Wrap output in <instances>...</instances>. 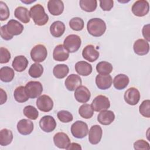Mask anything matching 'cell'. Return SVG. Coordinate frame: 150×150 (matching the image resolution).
I'll use <instances>...</instances> for the list:
<instances>
[{
	"mask_svg": "<svg viewBox=\"0 0 150 150\" xmlns=\"http://www.w3.org/2000/svg\"><path fill=\"white\" fill-rule=\"evenodd\" d=\"M54 145L60 149H67L70 144V139L69 136L63 132L56 133L53 137Z\"/></svg>",
	"mask_w": 150,
	"mask_h": 150,
	"instance_id": "14",
	"label": "cell"
},
{
	"mask_svg": "<svg viewBox=\"0 0 150 150\" xmlns=\"http://www.w3.org/2000/svg\"><path fill=\"white\" fill-rule=\"evenodd\" d=\"M39 126L43 131L50 132L56 128V122L52 116L45 115L40 120Z\"/></svg>",
	"mask_w": 150,
	"mask_h": 150,
	"instance_id": "11",
	"label": "cell"
},
{
	"mask_svg": "<svg viewBox=\"0 0 150 150\" xmlns=\"http://www.w3.org/2000/svg\"><path fill=\"white\" fill-rule=\"evenodd\" d=\"M13 96L15 100L18 103H24L29 100V96H28L25 87L21 86L16 87L13 93Z\"/></svg>",
	"mask_w": 150,
	"mask_h": 150,
	"instance_id": "31",
	"label": "cell"
},
{
	"mask_svg": "<svg viewBox=\"0 0 150 150\" xmlns=\"http://www.w3.org/2000/svg\"><path fill=\"white\" fill-rule=\"evenodd\" d=\"M142 35L144 36V38L146 39V40L147 42H149L150 40V38H149V25L147 24L146 25H144L142 30Z\"/></svg>",
	"mask_w": 150,
	"mask_h": 150,
	"instance_id": "46",
	"label": "cell"
},
{
	"mask_svg": "<svg viewBox=\"0 0 150 150\" xmlns=\"http://www.w3.org/2000/svg\"><path fill=\"white\" fill-rule=\"evenodd\" d=\"M112 69V64L106 61L100 62L96 66V70L99 74H110Z\"/></svg>",
	"mask_w": 150,
	"mask_h": 150,
	"instance_id": "35",
	"label": "cell"
},
{
	"mask_svg": "<svg viewBox=\"0 0 150 150\" xmlns=\"http://www.w3.org/2000/svg\"><path fill=\"white\" fill-rule=\"evenodd\" d=\"M131 11L135 16L138 17L144 16L149 12V3L147 1L145 0L137 1L132 5Z\"/></svg>",
	"mask_w": 150,
	"mask_h": 150,
	"instance_id": "6",
	"label": "cell"
},
{
	"mask_svg": "<svg viewBox=\"0 0 150 150\" xmlns=\"http://www.w3.org/2000/svg\"><path fill=\"white\" fill-rule=\"evenodd\" d=\"M139 113L146 118L150 117V101L145 100L142 102L139 107Z\"/></svg>",
	"mask_w": 150,
	"mask_h": 150,
	"instance_id": "39",
	"label": "cell"
},
{
	"mask_svg": "<svg viewBox=\"0 0 150 150\" xmlns=\"http://www.w3.org/2000/svg\"><path fill=\"white\" fill-rule=\"evenodd\" d=\"M92 66L85 61H80L76 63V71L81 76H87L92 72Z\"/></svg>",
	"mask_w": 150,
	"mask_h": 150,
	"instance_id": "25",
	"label": "cell"
},
{
	"mask_svg": "<svg viewBox=\"0 0 150 150\" xmlns=\"http://www.w3.org/2000/svg\"><path fill=\"white\" fill-rule=\"evenodd\" d=\"M69 67L64 64H59L56 65L53 69V73L57 79H63L69 73Z\"/></svg>",
	"mask_w": 150,
	"mask_h": 150,
	"instance_id": "30",
	"label": "cell"
},
{
	"mask_svg": "<svg viewBox=\"0 0 150 150\" xmlns=\"http://www.w3.org/2000/svg\"><path fill=\"white\" fill-rule=\"evenodd\" d=\"M69 26L71 29L75 31L81 30L84 28L83 20L79 17H74L69 21Z\"/></svg>",
	"mask_w": 150,
	"mask_h": 150,
	"instance_id": "38",
	"label": "cell"
},
{
	"mask_svg": "<svg viewBox=\"0 0 150 150\" xmlns=\"http://www.w3.org/2000/svg\"><path fill=\"white\" fill-rule=\"evenodd\" d=\"M133 49L135 53L139 56H144L148 53L149 51V45L146 40L139 39L134 42Z\"/></svg>",
	"mask_w": 150,
	"mask_h": 150,
	"instance_id": "15",
	"label": "cell"
},
{
	"mask_svg": "<svg viewBox=\"0 0 150 150\" xmlns=\"http://www.w3.org/2000/svg\"><path fill=\"white\" fill-rule=\"evenodd\" d=\"M81 44V40L79 36L74 34L68 35L64 40L63 46L69 53L77 52Z\"/></svg>",
	"mask_w": 150,
	"mask_h": 150,
	"instance_id": "3",
	"label": "cell"
},
{
	"mask_svg": "<svg viewBox=\"0 0 150 150\" xmlns=\"http://www.w3.org/2000/svg\"><path fill=\"white\" fill-rule=\"evenodd\" d=\"M13 139V134L8 129L4 128L0 131V145L6 146L10 144Z\"/></svg>",
	"mask_w": 150,
	"mask_h": 150,
	"instance_id": "32",
	"label": "cell"
},
{
	"mask_svg": "<svg viewBox=\"0 0 150 150\" xmlns=\"http://www.w3.org/2000/svg\"><path fill=\"white\" fill-rule=\"evenodd\" d=\"M23 114L29 119L35 120L39 116V112L38 110L32 105L26 106L23 110Z\"/></svg>",
	"mask_w": 150,
	"mask_h": 150,
	"instance_id": "37",
	"label": "cell"
},
{
	"mask_svg": "<svg viewBox=\"0 0 150 150\" xmlns=\"http://www.w3.org/2000/svg\"><path fill=\"white\" fill-rule=\"evenodd\" d=\"M57 116L61 122L64 123L71 122L73 120V117L71 113L66 110L59 111L57 114Z\"/></svg>",
	"mask_w": 150,
	"mask_h": 150,
	"instance_id": "40",
	"label": "cell"
},
{
	"mask_svg": "<svg viewBox=\"0 0 150 150\" xmlns=\"http://www.w3.org/2000/svg\"><path fill=\"white\" fill-rule=\"evenodd\" d=\"M43 73V67L38 63L32 64L29 69V74L33 78L40 77L42 75Z\"/></svg>",
	"mask_w": 150,
	"mask_h": 150,
	"instance_id": "36",
	"label": "cell"
},
{
	"mask_svg": "<svg viewBox=\"0 0 150 150\" xmlns=\"http://www.w3.org/2000/svg\"><path fill=\"white\" fill-rule=\"evenodd\" d=\"M30 57L33 61L39 63L43 62L47 55V49L43 45H35L30 51Z\"/></svg>",
	"mask_w": 150,
	"mask_h": 150,
	"instance_id": "7",
	"label": "cell"
},
{
	"mask_svg": "<svg viewBox=\"0 0 150 150\" xmlns=\"http://www.w3.org/2000/svg\"><path fill=\"white\" fill-rule=\"evenodd\" d=\"M129 82V77L124 74L117 75L113 80L114 87L117 90H123L128 85Z\"/></svg>",
	"mask_w": 150,
	"mask_h": 150,
	"instance_id": "28",
	"label": "cell"
},
{
	"mask_svg": "<svg viewBox=\"0 0 150 150\" xmlns=\"http://www.w3.org/2000/svg\"><path fill=\"white\" fill-rule=\"evenodd\" d=\"M9 16V10L7 5L3 1H0V20L4 21Z\"/></svg>",
	"mask_w": 150,
	"mask_h": 150,
	"instance_id": "41",
	"label": "cell"
},
{
	"mask_svg": "<svg viewBox=\"0 0 150 150\" xmlns=\"http://www.w3.org/2000/svg\"><path fill=\"white\" fill-rule=\"evenodd\" d=\"M79 4L82 10L87 12H91L96 9L97 1L96 0H80Z\"/></svg>",
	"mask_w": 150,
	"mask_h": 150,
	"instance_id": "33",
	"label": "cell"
},
{
	"mask_svg": "<svg viewBox=\"0 0 150 150\" xmlns=\"http://www.w3.org/2000/svg\"><path fill=\"white\" fill-rule=\"evenodd\" d=\"M7 30L12 36L20 35L23 30L24 27L22 23L15 19H11L6 24Z\"/></svg>",
	"mask_w": 150,
	"mask_h": 150,
	"instance_id": "21",
	"label": "cell"
},
{
	"mask_svg": "<svg viewBox=\"0 0 150 150\" xmlns=\"http://www.w3.org/2000/svg\"><path fill=\"white\" fill-rule=\"evenodd\" d=\"M91 106L95 111L100 112L110 108V101L106 96L99 95L94 98L91 103Z\"/></svg>",
	"mask_w": 150,
	"mask_h": 150,
	"instance_id": "8",
	"label": "cell"
},
{
	"mask_svg": "<svg viewBox=\"0 0 150 150\" xmlns=\"http://www.w3.org/2000/svg\"><path fill=\"white\" fill-rule=\"evenodd\" d=\"M114 4V1L112 0H101L100 1V6L101 8L105 11H110Z\"/></svg>",
	"mask_w": 150,
	"mask_h": 150,
	"instance_id": "44",
	"label": "cell"
},
{
	"mask_svg": "<svg viewBox=\"0 0 150 150\" xmlns=\"http://www.w3.org/2000/svg\"><path fill=\"white\" fill-rule=\"evenodd\" d=\"M0 63L1 64L8 63L11 59V53L5 47H1L0 48Z\"/></svg>",
	"mask_w": 150,
	"mask_h": 150,
	"instance_id": "42",
	"label": "cell"
},
{
	"mask_svg": "<svg viewBox=\"0 0 150 150\" xmlns=\"http://www.w3.org/2000/svg\"><path fill=\"white\" fill-rule=\"evenodd\" d=\"M103 130L98 125H93L88 132V141L93 145L98 144L102 138Z\"/></svg>",
	"mask_w": 150,
	"mask_h": 150,
	"instance_id": "13",
	"label": "cell"
},
{
	"mask_svg": "<svg viewBox=\"0 0 150 150\" xmlns=\"http://www.w3.org/2000/svg\"><path fill=\"white\" fill-rule=\"evenodd\" d=\"M1 36L5 40H9L13 38V36L10 35L7 30L6 25L2 26L1 28Z\"/></svg>",
	"mask_w": 150,
	"mask_h": 150,
	"instance_id": "45",
	"label": "cell"
},
{
	"mask_svg": "<svg viewBox=\"0 0 150 150\" xmlns=\"http://www.w3.org/2000/svg\"><path fill=\"white\" fill-rule=\"evenodd\" d=\"M29 13L34 23L38 26H43L49 21V16L46 13L44 7L39 4L32 6Z\"/></svg>",
	"mask_w": 150,
	"mask_h": 150,
	"instance_id": "1",
	"label": "cell"
},
{
	"mask_svg": "<svg viewBox=\"0 0 150 150\" xmlns=\"http://www.w3.org/2000/svg\"><path fill=\"white\" fill-rule=\"evenodd\" d=\"M53 57L56 61L64 62L69 58V52L64 48L63 45H58L53 50Z\"/></svg>",
	"mask_w": 150,
	"mask_h": 150,
	"instance_id": "22",
	"label": "cell"
},
{
	"mask_svg": "<svg viewBox=\"0 0 150 150\" xmlns=\"http://www.w3.org/2000/svg\"><path fill=\"white\" fill-rule=\"evenodd\" d=\"M115 119L114 113L110 110H104L100 111L97 116V120L100 124L104 125L111 124Z\"/></svg>",
	"mask_w": 150,
	"mask_h": 150,
	"instance_id": "23",
	"label": "cell"
},
{
	"mask_svg": "<svg viewBox=\"0 0 150 150\" xmlns=\"http://www.w3.org/2000/svg\"><path fill=\"white\" fill-rule=\"evenodd\" d=\"M79 113L80 115L85 119L91 118L94 114V110L88 104H83L79 108Z\"/></svg>",
	"mask_w": 150,
	"mask_h": 150,
	"instance_id": "34",
	"label": "cell"
},
{
	"mask_svg": "<svg viewBox=\"0 0 150 150\" xmlns=\"http://www.w3.org/2000/svg\"><path fill=\"white\" fill-rule=\"evenodd\" d=\"M99 52H98L93 45H87L82 51L83 57L90 62H94L99 57Z\"/></svg>",
	"mask_w": 150,
	"mask_h": 150,
	"instance_id": "17",
	"label": "cell"
},
{
	"mask_svg": "<svg viewBox=\"0 0 150 150\" xmlns=\"http://www.w3.org/2000/svg\"><path fill=\"white\" fill-rule=\"evenodd\" d=\"M28 60L26 57L24 56L20 55L16 56L12 63V66L15 70L18 72H22L24 71L28 65Z\"/></svg>",
	"mask_w": 150,
	"mask_h": 150,
	"instance_id": "24",
	"label": "cell"
},
{
	"mask_svg": "<svg viewBox=\"0 0 150 150\" xmlns=\"http://www.w3.org/2000/svg\"><path fill=\"white\" fill-rule=\"evenodd\" d=\"M26 92L30 98H35L40 96L43 91L42 84L37 81H30L25 86Z\"/></svg>",
	"mask_w": 150,
	"mask_h": 150,
	"instance_id": "5",
	"label": "cell"
},
{
	"mask_svg": "<svg viewBox=\"0 0 150 150\" xmlns=\"http://www.w3.org/2000/svg\"><path fill=\"white\" fill-rule=\"evenodd\" d=\"M0 93H1L0 94V98H1L0 104H3L7 100V95L6 92L2 88H0Z\"/></svg>",
	"mask_w": 150,
	"mask_h": 150,
	"instance_id": "47",
	"label": "cell"
},
{
	"mask_svg": "<svg viewBox=\"0 0 150 150\" xmlns=\"http://www.w3.org/2000/svg\"><path fill=\"white\" fill-rule=\"evenodd\" d=\"M36 106L41 111L49 112L53 107V101L49 96L42 95L37 98Z\"/></svg>",
	"mask_w": 150,
	"mask_h": 150,
	"instance_id": "9",
	"label": "cell"
},
{
	"mask_svg": "<svg viewBox=\"0 0 150 150\" xmlns=\"http://www.w3.org/2000/svg\"><path fill=\"white\" fill-rule=\"evenodd\" d=\"M124 98L128 104L135 105L139 101L140 93L137 88L133 87H130L125 92Z\"/></svg>",
	"mask_w": 150,
	"mask_h": 150,
	"instance_id": "10",
	"label": "cell"
},
{
	"mask_svg": "<svg viewBox=\"0 0 150 150\" xmlns=\"http://www.w3.org/2000/svg\"><path fill=\"white\" fill-rule=\"evenodd\" d=\"M65 29L66 28L64 23L60 21H57L53 22L50 25V32L53 37L59 38L63 35Z\"/></svg>",
	"mask_w": 150,
	"mask_h": 150,
	"instance_id": "26",
	"label": "cell"
},
{
	"mask_svg": "<svg viewBox=\"0 0 150 150\" xmlns=\"http://www.w3.org/2000/svg\"><path fill=\"white\" fill-rule=\"evenodd\" d=\"M112 83V79L109 74H99L96 77V84L101 90L109 88Z\"/></svg>",
	"mask_w": 150,
	"mask_h": 150,
	"instance_id": "12",
	"label": "cell"
},
{
	"mask_svg": "<svg viewBox=\"0 0 150 150\" xmlns=\"http://www.w3.org/2000/svg\"><path fill=\"white\" fill-rule=\"evenodd\" d=\"M87 124L82 121H76L71 126V132L73 137L81 139L84 138L88 134Z\"/></svg>",
	"mask_w": 150,
	"mask_h": 150,
	"instance_id": "4",
	"label": "cell"
},
{
	"mask_svg": "<svg viewBox=\"0 0 150 150\" xmlns=\"http://www.w3.org/2000/svg\"><path fill=\"white\" fill-rule=\"evenodd\" d=\"M67 150H74V149H78V150H81V147L80 146V144H77V143H70V144L69 145V146L67 147V148L66 149Z\"/></svg>",
	"mask_w": 150,
	"mask_h": 150,
	"instance_id": "48",
	"label": "cell"
},
{
	"mask_svg": "<svg viewBox=\"0 0 150 150\" xmlns=\"http://www.w3.org/2000/svg\"><path fill=\"white\" fill-rule=\"evenodd\" d=\"M134 148L135 149H150V146L149 143L144 140V139H139L135 141L134 143Z\"/></svg>",
	"mask_w": 150,
	"mask_h": 150,
	"instance_id": "43",
	"label": "cell"
},
{
	"mask_svg": "<svg viewBox=\"0 0 150 150\" xmlns=\"http://www.w3.org/2000/svg\"><path fill=\"white\" fill-rule=\"evenodd\" d=\"M21 2H23V3H25V4H30L31 2H35V1H32L31 2H29V1H21Z\"/></svg>",
	"mask_w": 150,
	"mask_h": 150,
	"instance_id": "49",
	"label": "cell"
},
{
	"mask_svg": "<svg viewBox=\"0 0 150 150\" xmlns=\"http://www.w3.org/2000/svg\"><path fill=\"white\" fill-rule=\"evenodd\" d=\"M15 76L14 70L10 67L5 66L0 69V79L6 83L11 81Z\"/></svg>",
	"mask_w": 150,
	"mask_h": 150,
	"instance_id": "29",
	"label": "cell"
},
{
	"mask_svg": "<svg viewBox=\"0 0 150 150\" xmlns=\"http://www.w3.org/2000/svg\"><path fill=\"white\" fill-rule=\"evenodd\" d=\"M82 83L81 77L76 74H70L65 80L64 84L69 91H74L77 87L81 86Z\"/></svg>",
	"mask_w": 150,
	"mask_h": 150,
	"instance_id": "19",
	"label": "cell"
},
{
	"mask_svg": "<svg viewBox=\"0 0 150 150\" xmlns=\"http://www.w3.org/2000/svg\"><path fill=\"white\" fill-rule=\"evenodd\" d=\"M91 94L89 90L84 86L77 87L74 91V97L76 100L80 103H86L89 101Z\"/></svg>",
	"mask_w": 150,
	"mask_h": 150,
	"instance_id": "16",
	"label": "cell"
},
{
	"mask_svg": "<svg viewBox=\"0 0 150 150\" xmlns=\"http://www.w3.org/2000/svg\"><path fill=\"white\" fill-rule=\"evenodd\" d=\"M87 29L91 35L94 37H100L105 33L106 24L100 18H92L87 22Z\"/></svg>",
	"mask_w": 150,
	"mask_h": 150,
	"instance_id": "2",
	"label": "cell"
},
{
	"mask_svg": "<svg viewBox=\"0 0 150 150\" xmlns=\"http://www.w3.org/2000/svg\"><path fill=\"white\" fill-rule=\"evenodd\" d=\"M17 129L19 133L27 135L32 133L33 130V123L28 119H22L17 123Z\"/></svg>",
	"mask_w": 150,
	"mask_h": 150,
	"instance_id": "18",
	"label": "cell"
},
{
	"mask_svg": "<svg viewBox=\"0 0 150 150\" xmlns=\"http://www.w3.org/2000/svg\"><path fill=\"white\" fill-rule=\"evenodd\" d=\"M15 18L18 19L23 23H28L30 22V13L28 9L23 6L17 7L14 12Z\"/></svg>",
	"mask_w": 150,
	"mask_h": 150,
	"instance_id": "27",
	"label": "cell"
},
{
	"mask_svg": "<svg viewBox=\"0 0 150 150\" xmlns=\"http://www.w3.org/2000/svg\"><path fill=\"white\" fill-rule=\"evenodd\" d=\"M47 9L52 15L58 16L64 11V4L60 0H49L47 2Z\"/></svg>",
	"mask_w": 150,
	"mask_h": 150,
	"instance_id": "20",
	"label": "cell"
}]
</instances>
